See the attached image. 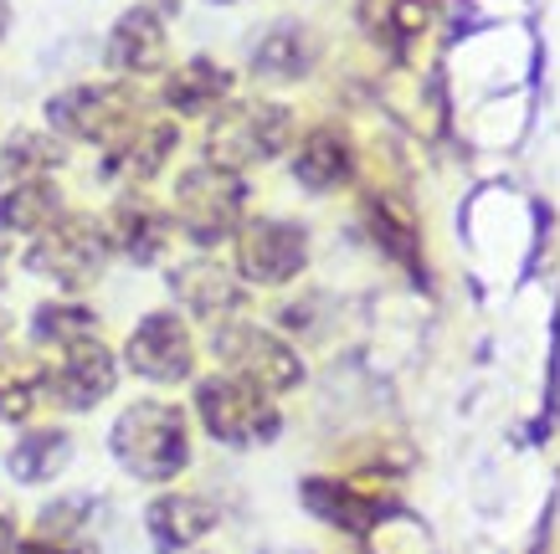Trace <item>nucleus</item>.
Returning a JSON list of instances; mask_svg holds the SVG:
<instances>
[{"instance_id":"30","label":"nucleus","mask_w":560,"mask_h":554,"mask_svg":"<svg viewBox=\"0 0 560 554\" xmlns=\"http://www.w3.org/2000/svg\"><path fill=\"white\" fill-rule=\"evenodd\" d=\"M0 283H5V236H0Z\"/></svg>"},{"instance_id":"20","label":"nucleus","mask_w":560,"mask_h":554,"mask_svg":"<svg viewBox=\"0 0 560 554\" xmlns=\"http://www.w3.org/2000/svg\"><path fill=\"white\" fill-rule=\"evenodd\" d=\"M62 165H68V139H57L51 129H16L0 144V185L42 180Z\"/></svg>"},{"instance_id":"1","label":"nucleus","mask_w":560,"mask_h":554,"mask_svg":"<svg viewBox=\"0 0 560 554\" xmlns=\"http://www.w3.org/2000/svg\"><path fill=\"white\" fill-rule=\"evenodd\" d=\"M299 139V118L289 103L278 98H226L217 114L206 118V139H201V160L221 169H247L272 165L283 160Z\"/></svg>"},{"instance_id":"16","label":"nucleus","mask_w":560,"mask_h":554,"mask_svg":"<svg viewBox=\"0 0 560 554\" xmlns=\"http://www.w3.org/2000/svg\"><path fill=\"white\" fill-rule=\"evenodd\" d=\"M171 293L175 303L196 314V319H232L247 303V283L237 278V268H226L217 257H190L180 268H171Z\"/></svg>"},{"instance_id":"23","label":"nucleus","mask_w":560,"mask_h":554,"mask_svg":"<svg viewBox=\"0 0 560 554\" xmlns=\"http://www.w3.org/2000/svg\"><path fill=\"white\" fill-rule=\"evenodd\" d=\"M32 339L47 350H72L83 339H98V314L88 303H42L32 314Z\"/></svg>"},{"instance_id":"28","label":"nucleus","mask_w":560,"mask_h":554,"mask_svg":"<svg viewBox=\"0 0 560 554\" xmlns=\"http://www.w3.org/2000/svg\"><path fill=\"white\" fill-rule=\"evenodd\" d=\"M16 550V523H11V514L0 508V554H11Z\"/></svg>"},{"instance_id":"22","label":"nucleus","mask_w":560,"mask_h":554,"mask_svg":"<svg viewBox=\"0 0 560 554\" xmlns=\"http://www.w3.org/2000/svg\"><path fill=\"white\" fill-rule=\"evenodd\" d=\"M68 457H72V437L57 432V426H47V432H26V437L11 447L5 468H11L16 483H47V478H57V472L68 468Z\"/></svg>"},{"instance_id":"25","label":"nucleus","mask_w":560,"mask_h":554,"mask_svg":"<svg viewBox=\"0 0 560 554\" xmlns=\"http://www.w3.org/2000/svg\"><path fill=\"white\" fill-rule=\"evenodd\" d=\"M47 396V375H11L0 380V421H26Z\"/></svg>"},{"instance_id":"21","label":"nucleus","mask_w":560,"mask_h":554,"mask_svg":"<svg viewBox=\"0 0 560 554\" xmlns=\"http://www.w3.org/2000/svg\"><path fill=\"white\" fill-rule=\"evenodd\" d=\"M304 504L314 508L324 523L350 529V534H365V529L381 519V504H375L371 493H360V487H350V483H335V478H314V483H304Z\"/></svg>"},{"instance_id":"12","label":"nucleus","mask_w":560,"mask_h":554,"mask_svg":"<svg viewBox=\"0 0 560 554\" xmlns=\"http://www.w3.org/2000/svg\"><path fill=\"white\" fill-rule=\"evenodd\" d=\"M319 57H324V42L308 21H272L247 47V72L268 87H293L319 68Z\"/></svg>"},{"instance_id":"18","label":"nucleus","mask_w":560,"mask_h":554,"mask_svg":"<svg viewBox=\"0 0 560 554\" xmlns=\"http://www.w3.org/2000/svg\"><path fill=\"white\" fill-rule=\"evenodd\" d=\"M144 529H150L160 554L196 550V544L217 529V504L201 498V493H160V498L144 508Z\"/></svg>"},{"instance_id":"5","label":"nucleus","mask_w":560,"mask_h":554,"mask_svg":"<svg viewBox=\"0 0 560 554\" xmlns=\"http://www.w3.org/2000/svg\"><path fill=\"white\" fill-rule=\"evenodd\" d=\"M139 123V93L124 78L103 83H72L47 98V129L68 144H114Z\"/></svg>"},{"instance_id":"27","label":"nucleus","mask_w":560,"mask_h":554,"mask_svg":"<svg viewBox=\"0 0 560 554\" xmlns=\"http://www.w3.org/2000/svg\"><path fill=\"white\" fill-rule=\"evenodd\" d=\"M11 554H78V550H68V544H51V539H26V544H16Z\"/></svg>"},{"instance_id":"9","label":"nucleus","mask_w":560,"mask_h":554,"mask_svg":"<svg viewBox=\"0 0 560 554\" xmlns=\"http://www.w3.org/2000/svg\"><path fill=\"white\" fill-rule=\"evenodd\" d=\"M103 68L124 78V83H139V78H160L171 68V26H165V11L139 0L129 5L114 26H108V42H103Z\"/></svg>"},{"instance_id":"15","label":"nucleus","mask_w":560,"mask_h":554,"mask_svg":"<svg viewBox=\"0 0 560 554\" xmlns=\"http://www.w3.org/2000/svg\"><path fill=\"white\" fill-rule=\"evenodd\" d=\"M103 232H108V247L124 252L129 262H160L175 241V216L160 201H150L144 190H129L103 216Z\"/></svg>"},{"instance_id":"7","label":"nucleus","mask_w":560,"mask_h":554,"mask_svg":"<svg viewBox=\"0 0 560 554\" xmlns=\"http://www.w3.org/2000/svg\"><path fill=\"white\" fill-rule=\"evenodd\" d=\"M211 354L221 359L226 375H237V380L268 390V396H283V390H293L299 380H304V359H299V350H293L283 334L262 329V323H242V319L217 323Z\"/></svg>"},{"instance_id":"31","label":"nucleus","mask_w":560,"mask_h":554,"mask_svg":"<svg viewBox=\"0 0 560 554\" xmlns=\"http://www.w3.org/2000/svg\"><path fill=\"white\" fill-rule=\"evenodd\" d=\"M5 334H11V323H5V314H0V344H5Z\"/></svg>"},{"instance_id":"29","label":"nucleus","mask_w":560,"mask_h":554,"mask_svg":"<svg viewBox=\"0 0 560 554\" xmlns=\"http://www.w3.org/2000/svg\"><path fill=\"white\" fill-rule=\"evenodd\" d=\"M5 26H11V0H0V36H5Z\"/></svg>"},{"instance_id":"26","label":"nucleus","mask_w":560,"mask_h":554,"mask_svg":"<svg viewBox=\"0 0 560 554\" xmlns=\"http://www.w3.org/2000/svg\"><path fill=\"white\" fill-rule=\"evenodd\" d=\"M83 514H88L83 498H62V504H51L47 514H42V523H36V539H51V544H68V550H78Z\"/></svg>"},{"instance_id":"14","label":"nucleus","mask_w":560,"mask_h":554,"mask_svg":"<svg viewBox=\"0 0 560 554\" xmlns=\"http://www.w3.org/2000/svg\"><path fill=\"white\" fill-rule=\"evenodd\" d=\"M355 139L345 134L340 123H314V129H304V134L293 139L289 150V169L293 180L304 185V190H314V196H335V190H345V185L355 180Z\"/></svg>"},{"instance_id":"3","label":"nucleus","mask_w":560,"mask_h":554,"mask_svg":"<svg viewBox=\"0 0 560 554\" xmlns=\"http://www.w3.org/2000/svg\"><path fill=\"white\" fill-rule=\"evenodd\" d=\"M171 216H175V232H186L196 247H221L247 221V180L237 169H221L201 160V165L175 175Z\"/></svg>"},{"instance_id":"19","label":"nucleus","mask_w":560,"mask_h":554,"mask_svg":"<svg viewBox=\"0 0 560 554\" xmlns=\"http://www.w3.org/2000/svg\"><path fill=\"white\" fill-rule=\"evenodd\" d=\"M62 190L51 175L42 180H16V185H0V236H36L47 232L51 221L62 216Z\"/></svg>"},{"instance_id":"10","label":"nucleus","mask_w":560,"mask_h":554,"mask_svg":"<svg viewBox=\"0 0 560 554\" xmlns=\"http://www.w3.org/2000/svg\"><path fill=\"white\" fill-rule=\"evenodd\" d=\"M175 150H180V123H175V118H139L129 134H119L114 144H103L98 175L139 190V185L160 180V175L171 169Z\"/></svg>"},{"instance_id":"17","label":"nucleus","mask_w":560,"mask_h":554,"mask_svg":"<svg viewBox=\"0 0 560 554\" xmlns=\"http://www.w3.org/2000/svg\"><path fill=\"white\" fill-rule=\"evenodd\" d=\"M232 93H237V72L221 68L217 57H186L160 78V103L171 108V118H211Z\"/></svg>"},{"instance_id":"13","label":"nucleus","mask_w":560,"mask_h":554,"mask_svg":"<svg viewBox=\"0 0 560 554\" xmlns=\"http://www.w3.org/2000/svg\"><path fill=\"white\" fill-rule=\"evenodd\" d=\"M114 386H119V354L103 339H83L51 365L47 401H57L62 411H93L103 396H114Z\"/></svg>"},{"instance_id":"4","label":"nucleus","mask_w":560,"mask_h":554,"mask_svg":"<svg viewBox=\"0 0 560 554\" xmlns=\"http://www.w3.org/2000/svg\"><path fill=\"white\" fill-rule=\"evenodd\" d=\"M108 257H114V247H108L103 221L83 216V211H62L47 232L32 236V247H26V272L57 283L62 293H83V287H93L103 278Z\"/></svg>"},{"instance_id":"8","label":"nucleus","mask_w":560,"mask_h":554,"mask_svg":"<svg viewBox=\"0 0 560 554\" xmlns=\"http://www.w3.org/2000/svg\"><path fill=\"white\" fill-rule=\"evenodd\" d=\"M237 278L253 287H283L308 268V232L289 216H253L237 226Z\"/></svg>"},{"instance_id":"24","label":"nucleus","mask_w":560,"mask_h":554,"mask_svg":"<svg viewBox=\"0 0 560 554\" xmlns=\"http://www.w3.org/2000/svg\"><path fill=\"white\" fill-rule=\"evenodd\" d=\"M365 226H371V236L396 262L417 268V221H411L401 205L386 201V196H371V201H365Z\"/></svg>"},{"instance_id":"11","label":"nucleus","mask_w":560,"mask_h":554,"mask_svg":"<svg viewBox=\"0 0 560 554\" xmlns=\"http://www.w3.org/2000/svg\"><path fill=\"white\" fill-rule=\"evenodd\" d=\"M124 365L135 369L139 380H154V386L190 380V369H196V339H190L186 319L180 314H150L129 334V344H124Z\"/></svg>"},{"instance_id":"33","label":"nucleus","mask_w":560,"mask_h":554,"mask_svg":"<svg viewBox=\"0 0 560 554\" xmlns=\"http://www.w3.org/2000/svg\"><path fill=\"white\" fill-rule=\"evenodd\" d=\"M150 5H154V0H150Z\"/></svg>"},{"instance_id":"2","label":"nucleus","mask_w":560,"mask_h":554,"mask_svg":"<svg viewBox=\"0 0 560 554\" xmlns=\"http://www.w3.org/2000/svg\"><path fill=\"white\" fill-rule=\"evenodd\" d=\"M108 447L119 457V468L139 483H171L190 468V421L171 401H135L124 405Z\"/></svg>"},{"instance_id":"6","label":"nucleus","mask_w":560,"mask_h":554,"mask_svg":"<svg viewBox=\"0 0 560 554\" xmlns=\"http://www.w3.org/2000/svg\"><path fill=\"white\" fill-rule=\"evenodd\" d=\"M196 416L221 447H262L283 432V411L268 390L247 386L237 375H206L196 386Z\"/></svg>"},{"instance_id":"32","label":"nucleus","mask_w":560,"mask_h":554,"mask_svg":"<svg viewBox=\"0 0 560 554\" xmlns=\"http://www.w3.org/2000/svg\"><path fill=\"white\" fill-rule=\"evenodd\" d=\"M217 5H242V0H217Z\"/></svg>"}]
</instances>
